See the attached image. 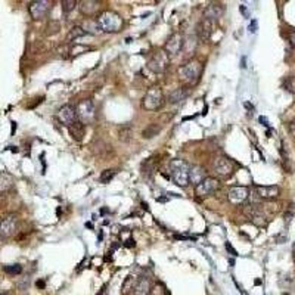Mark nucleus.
Segmentation results:
<instances>
[{
  "instance_id": "423d86ee",
  "label": "nucleus",
  "mask_w": 295,
  "mask_h": 295,
  "mask_svg": "<svg viewBox=\"0 0 295 295\" xmlns=\"http://www.w3.org/2000/svg\"><path fill=\"white\" fill-rule=\"evenodd\" d=\"M168 64H170L168 53L165 50H157L155 53H152L151 59L148 61V68L155 74H161L168 68Z\"/></svg>"
},
{
  "instance_id": "6e6552de",
  "label": "nucleus",
  "mask_w": 295,
  "mask_h": 295,
  "mask_svg": "<svg viewBox=\"0 0 295 295\" xmlns=\"http://www.w3.org/2000/svg\"><path fill=\"white\" fill-rule=\"evenodd\" d=\"M220 188V180L214 179V177H205L199 185L195 188V195L197 197H210L214 192H217Z\"/></svg>"
},
{
  "instance_id": "f257e3e1",
  "label": "nucleus",
  "mask_w": 295,
  "mask_h": 295,
  "mask_svg": "<svg viewBox=\"0 0 295 295\" xmlns=\"http://www.w3.org/2000/svg\"><path fill=\"white\" fill-rule=\"evenodd\" d=\"M189 168L191 165L183 160H171L168 164V171L173 183L180 188H186L189 185Z\"/></svg>"
},
{
  "instance_id": "412c9836",
  "label": "nucleus",
  "mask_w": 295,
  "mask_h": 295,
  "mask_svg": "<svg viewBox=\"0 0 295 295\" xmlns=\"http://www.w3.org/2000/svg\"><path fill=\"white\" fill-rule=\"evenodd\" d=\"M205 177L207 176H205L204 170L199 165H191V168H189V183L199 185Z\"/></svg>"
},
{
  "instance_id": "f8f14e48",
  "label": "nucleus",
  "mask_w": 295,
  "mask_h": 295,
  "mask_svg": "<svg viewBox=\"0 0 295 295\" xmlns=\"http://www.w3.org/2000/svg\"><path fill=\"white\" fill-rule=\"evenodd\" d=\"M250 198V191L245 186H233L228 192V199L233 205H241Z\"/></svg>"
},
{
  "instance_id": "f03ea898",
  "label": "nucleus",
  "mask_w": 295,
  "mask_h": 295,
  "mask_svg": "<svg viewBox=\"0 0 295 295\" xmlns=\"http://www.w3.org/2000/svg\"><path fill=\"white\" fill-rule=\"evenodd\" d=\"M96 24H98L99 30L103 33H117L123 27V19L118 13L112 10H105L98 15Z\"/></svg>"
},
{
  "instance_id": "473e14b6",
  "label": "nucleus",
  "mask_w": 295,
  "mask_h": 295,
  "mask_svg": "<svg viewBox=\"0 0 295 295\" xmlns=\"http://www.w3.org/2000/svg\"><path fill=\"white\" fill-rule=\"evenodd\" d=\"M134 278L133 276H129V278H126V281H124V284H123V293H129L130 290H133L134 288Z\"/></svg>"
},
{
  "instance_id": "393cba45",
  "label": "nucleus",
  "mask_w": 295,
  "mask_h": 295,
  "mask_svg": "<svg viewBox=\"0 0 295 295\" xmlns=\"http://www.w3.org/2000/svg\"><path fill=\"white\" fill-rule=\"evenodd\" d=\"M158 131H160V127L157 124H149L145 130L142 131V136L145 139H152V137H155L158 134Z\"/></svg>"
},
{
  "instance_id": "2f4dec72",
  "label": "nucleus",
  "mask_w": 295,
  "mask_h": 295,
  "mask_svg": "<svg viewBox=\"0 0 295 295\" xmlns=\"http://www.w3.org/2000/svg\"><path fill=\"white\" fill-rule=\"evenodd\" d=\"M77 4H78V3L74 1V0H64V1H62V10H64L65 13H69L71 10L75 9Z\"/></svg>"
},
{
  "instance_id": "dca6fc26",
  "label": "nucleus",
  "mask_w": 295,
  "mask_h": 295,
  "mask_svg": "<svg viewBox=\"0 0 295 295\" xmlns=\"http://www.w3.org/2000/svg\"><path fill=\"white\" fill-rule=\"evenodd\" d=\"M182 47H183V37L179 33L173 34L165 43V52H168L170 55H177L182 50Z\"/></svg>"
},
{
  "instance_id": "4468645a",
  "label": "nucleus",
  "mask_w": 295,
  "mask_h": 295,
  "mask_svg": "<svg viewBox=\"0 0 295 295\" xmlns=\"http://www.w3.org/2000/svg\"><path fill=\"white\" fill-rule=\"evenodd\" d=\"M245 214H247L248 219H250L254 225H257V226H263V225L266 223V216H264V213H263L262 208H260L259 205H254V204L248 205V207L245 208Z\"/></svg>"
},
{
  "instance_id": "a211bd4d",
  "label": "nucleus",
  "mask_w": 295,
  "mask_h": 295,
  "mask_svg": "<svg viewBox=\"0 0 295 295\" xmlns=\"http://www.w3.org/2000/svg\"><path fill=\"white\" fill-rule=\"evenodd\" d=\"M256 192H257V197L262 199H275L279 197L281 189L279 186H257Z\"/></svg>"
},
{
  "instance_id": "0eeeda50",
  "label": "nucleus",
  "mask_w": 295,
  "mask_h": 295,
  "mask_svg": "<svg viewBox=\"0 0 295 295\" xmlns=\"http://www.w3.org/2000/svg\"><path fill=\"white\" fill-rule=\"evenodd\" d=\"M18 229V219L15 214H7L0 219V238L9 239L12 238Z\"/></svg>"
},
{
  "instance_id": "39448f33",
  "label": "nucleus",
  "mask_w": 295,
  "mask_h": 295,
  "mask_svg": "<svg viewBox=\"0 0 295 295\" xmlns=\"http://www.w3.org/2000/svg\"><path fill=\"white\" fill-rule=\"evenodd\" d=\"M163 103H164V96L160 87H151L142 99V106L146 111H157L163 106Z\"/></svg>"
},
{
  "instance_id": "72a5a7b5",
  "label": "nucleus",
  "mask_w": 295,
  "mask_h": 295,
  "mask_svg": "<svg viewBox=\"0 0 295 295\" xmlns=\"http://www.w3.org/2000/svg\"><path fill=\"white\" fill-rule=\"evenodd\" d=\"M149 295H165L164 287H163V285H155V287H152Z\"/></svg>"
},
{
  "instance_id": "7ed1b4c3",
  "label": "nucleus",
  "mask_w": 295,
  "mask_h": 295,
  "mask_svg": "<svg viewBox=\"0 0 295 295\" xmlns=\"http://www.w3.org/2000/svg\"><path fill=\"white\" fill-rule=\"evenodd\" d=\"M201 74H202V64L197 59H191V61L185 62L177 69L179 80L185 84H195L199 80Z\"/></svg>"
},
{
  "instance_id": "5701e85b",
  "label": "nucleus",
  "mask_w": 295,
  "mask_h": 295,
  "mask_svg": "<svg viewBox=\"0 0 295 295\" xmlns=\"http://www.w3.org/2000/svg\"><path fill=\"white\" fill-rule=\"evenodd\" d=\"M68 129H69L71 136H72L75 140H81V139H83V136H84V124H81L80 121L75 120Z\"/></svg>"
},
{
  "instance_id": "c85d7f7f",
  "label": "nucleus",
  "mask_w": 295,
  "mask_h": 295,
  "mask_svg": "<svg viewBox=\"0 0 295 295\" xmlns=\"http://www.w3.org/2000/svg\"><path fill=\"white\" fill-rule=\"evenodd\" d=\"M282 86H284V89H287L290 93H295V77L290 75V77L284 78Z\"/></svg>"
},
{
  "instance_id": "58836bf2",
  "label": "nucleus",
  "mask_w": 295,
  "mask_h": 295,
  "mask_svg": "<svg viewBox=\"0 0 295 295\" xmlns=\"http://www.w3.org/2000/svg\"><path fill=\"white\" fill-rule=\"evenodd\" d=\"M291 131H293V133H295V121L293 123V124H291Z\"/></svg>"
},
{
  "instance_id": "b1692460",
  "label": "nucleus",
  "mask_w": 295,
  "mask_h": 295,
  "mask_svg": "<svg viewBox=\"0 0 295 295\" xmlns=\"http://www.w3.org/2000/svg\"><path fill=\"white\" fill-rule=\"evenodd\" d=\"M118 139H120L123 143H129L131 139H133V130H131L130 124L121 126V127L118 129Z\"/></svg>"
},
{
  "instance_id": "4c0bfd02",
  "label": "nucleus",
  "mask_w": 295,
  "mask_h": 295,
  "mask_svg": "<svg viewBox=\"0 0 295 295\" xmlns=\"http://www.w3.org/2000/svg\"><path fill=\"white\" fill-rule=\"evenodd\" d=\"M291 41H293V44L295 46V33L291 34Z\"/></svg>"
},
{
  "instance_id": "e433bc0d",
  "label": "nucleus",
  "mask_w": 295,
  "mask_h": 295,
  "mask_svg": "<svg viewBox=\"0 0 295 295\" xmlns=\"http://www.w3.org/2000/svg\"><path fill=\"white\" fill-rule=\"evenodd\" d=\"M37 287H38V288H44V281H38V282H37Z\"/></svg>"
},
{
  "instance_id": "ddd939ff",
  "label": "nucleus",
  "mask_w": 295,
  "mask_h": 295,
  "mask_svg": "<svg viewBox=\"0 0 295 295\" xmlns=\"http://www.w3.org/2000/svg\"><path fill=\"white\" fill-rule=\"evenodd\" d=\"M213 30H214V22L211 19L201 18V21L198 22L197 25V34L202 41H208L210 40Z\"/></svg>"
},
{
  "instance_id": "c9c22d12",
  "label": "nucleus",
  "mask_w": 295,
  "mask_h": 295,
  "mask_svg": "<svg viewBox=\"0 0 295 295\" xmlns=\"http://www.w3.org/2000/svg\"><path fill=\"white\" fill-rule=\"evenodd\" d=\"M250 28H251L250 31H251V33H254V31H256V28H257V22H256V21H253V22H251V27H250Z\"/></svg>"
},
{
  "instance_id": "2eb2a0df",
  "label": "nucleus",
  "mask_w": 295,
  "mask_h": 295,
  "mask_svg": "<svg viewBox=\"0 0 295 295\" xmlns=\"http://www.w3.org/2000/svg\"><path fill=\"white\" fill-rule=\"evenodd\" d=\"M58 120L65 124L66 127H69L75 120H77V115H75V108L72 105H64L59 111H58Z\"/></svg>"
},
{
  "instance_id": "6ab92c4d",
  "label": "nucleus",
  "mask_w": 295,
  "mask_h": 295,
  "mask_svg": "<svg viewBox=\"0 0 295 295\" xmlns=\"http://www.w3.org/2000/svg\"><path fill=\"white\" fill-rule=\"evenodd\" d=\"M151 288H152L151 281H149L146 276H142V278H139V279L136 281L133 291H134V295H149Z\"/></svg>"
},
{
  "instance_id": "20e7f679",
  "label": "nucleus",
  "mask_w": 295,
  "mask_h": 295,
  "mask_svg": "<svg viewBox=\"0 0 295 295\" xmlns=\"http://www.w3.org/2000/svg\"><path fill=\"white\" fill-rule=\"evenodd\" d=\"M75 115H77V121H80L81 124H84V126L90 124L95 120V115H96L95 103L90 99L81 100L75 108Z\"/></svg>"
},
{
  "instance_id": "cd10ccee",
  "label": "nucleus",
  "mask_w": 295,
  "mask_h": 295,
  "mask_svg": "<svg viewBox=\"0 0 295 295\" xmlns=\"http://www.w3.org/2000/svg\"><path fill=\"white\" fill-rule=\"evenodd\" d=\"M155 165H157L155 158H148V160L142 164V171H143V174H146V173L152 174L154 170H155Z\"/></svg>"
},
{
  "instance_id": "a878e982",
  "label": "nucleus",
  "mask_w": 295,
  "mask_h": 295,
  "mask_svg": "<svg viewBox=\"0 0 295 295\" xmlns=\"http://www.w3.org/2000/svg\"><path fill=\"white\" fill-rule=\"evenodd\" d=\"M30 285H31V278H30V275H24L22 278H19V281H18V284H16V287H18L19 291H27V290L30 288Z\"/></svg>"
},
{
  "instance_id": "9b49d317",
  "label": "nucleus",
  "mask_w": 295,
  "mask_h": 295,
  "mask_svg": "<svg viewBox=\"0 0 295 295\" xmlns=\"http://www.w3.org/2000/svg\"><path fill=\"white\" fill-rule=\"evenodd\" d=\"M225 10H226V6L223 3H220V1H211V3H208L205 6L204 13H202V18L211 19L214 22V21H217L219 18L223 16Z\"/></svg>"
},
{
  "instance_id": "c756f323",
  "label": "nucleus",
  "mask_w": 295,
  "mask_h": 295,
  "mask_svg": "<svg viewBox=\"0 0 295 295\" xmlns=\"http://www.w3.org/2000/svg\"><path fill=\"white\" fill-rule=\"evenodd\" d=\"M83 35H86V31L81 27H74V28H71V31L68 34V40H75Z\"/></svg>"
},
{
  "instance_id": "ea45409f",
  "label": "nucleus",
  "mask_w": 295,
  "mask_h": 295,
  "mask_svg": "<svg viewBox=\"0 0 295 295\" xmlns=\"http://www.w3.org/2000/svg\"><path fill=\"white\" fill-rule=\"evenodd\" d=\"M0 295H9V294H0Z\"/></svg>"
},
{
  "instance_id": "aec40b11",
  "label": "nucleus",
  "mask_w": 295,
  "mask_h": 295,
  "mask_svg": "<svg viewBox=\"0 0 295 295\" xmlns=\"http://www.w3.org/2000/svg\"><path fill=\"white\" fill-rule=\"evenodd\" d=\"M99 6H100V1H98V0H83V1L78 3V9L81 10V13H84L87 16L98 12Z\"/></svg>"
},
{
  "instance_id": "f3484780",
  "label": "nucleus",
  "mask_w": 295,
  "mask_h": 295,
  "mask_svg": "<svg viewBox=\"0 0 295 295\" xmlns=\"http://www.w3.org/2000/svg\"><path fill=\"white\" fill-rule=\"evenodd\" d=\"M189 95H191V89L185 86V87H179V89L173 90V92L168 95L167 100H168V103H171V105H177V103L183 102Z\"/></svg>"
},
{
  "instance_id": "9d476101",
  "label": "nucleus",
  "mask_w": 295,
  "mask_h": 295,
  "mask_svg": "<svg viewBox=\"0 0 295 295\" xmlns=\"http://www.w3.org/2000/svg\"><path fill=\"white\" fill-rule=\"evenodd\" d=\"M50 4H52V1H49V0H34V1H31L30 6H28L31 16L37 21L43 19L50 10Z\"/></svg>"
},
{
  "instance_id": "7c9ffc66",
  "label": "nucleus",
  "mask_w": 295,
  "mask_h": 295,
  "mask_svg": "<svg viewBox=\"0 0 295 295\" xmlns=\"http://www.w3.org/2000/svg\"><path fill=\"white\" fill-rule=\"evenodd\" d=\"M114 176H115V171L114 170H105V171H102L99 180H100V183H109L114 179Z\"/></svg>"
},
{
  "instance_id": "bb28decb",
  "label": "nucleus",
  "mask_w": 295,
  "mask_h": 295,
  "mask_svg": "<svg viewBox=\"0 0 295 295\" xmlns=\"http://www.w3.org/2000/svg\"><path fill=\"white\" fill-rule=\"evenodd\" d=\"M3 270H4L7 275L16 276V275H21V273H22V266H21V264H9V266H4Z\"/></svg>"
},
{
  "instance_id": "f704fd0d",
  "label": "nucleus",
  "mask_w": 295,
  "mask_h": 295,
  "mask_svg": "<svg viewBox=\"0 0 295 295\" xmlns=\"http://www.w3.org/2000/svg\"><path fill=\"white\" fill-rule=\"evenodd\" d=\"M226 250L229 251V253H230V254H232V256H238V253H236V250H235V248H232V245H230L229 242L226 244Z\"/></svg>"
},
{
  "instance_id": "4be33fe9",
  "label": "nucleus",
  "mask_w": 295,
  "mask_h": 295,
  "mask_svg": "<svg viewBox=\"0 0 295 295\" xmlns=\"http://www.w3.org/2000/svg\"><path fill=\"white\" fill-rule=\"evenodd\" d=\"M13 186V177L9 173L0 171V192H6Z\"/></svg>"
},
{
  "instance_id": "1a4fd4ad",
  "label": "nucleus",
  "mask_w": 295,
  "mask_h": 295,
  "mask_svg": "<svg viewBox=\"0 0 295 295\" xmlns=\"http://www.w3.org/2000/svg\"><path fill=\"white\" fill-rule=\"evenodd\" d=\"M213 170L222 179H229L235 173V167L230 163L229 158H226V157H216L213 161Z\"/></svg>"
}]
</instances>
